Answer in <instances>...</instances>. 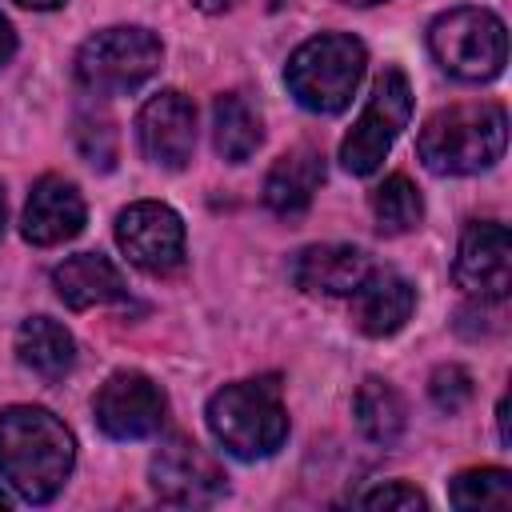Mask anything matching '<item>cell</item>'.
<instances>
[{
  "instance_id": "1",
  "label": "cell",
  "mask_w": 512,
  "mask_h": 512,
  "mask_svg": "<svg viewBox=\"0 0 512 512\" xmlns=\"http://www.w3.org/2000/svg\"><path fill=\"white\" fill-rule=\"evenodd\" d=\"M76 464V440L60 416L36 404L0 412V480L28 504H48Z\"/></svg>"
},
{
  "instance_id": "2",
  "label": "cell",
  "mask_w": 512,
  "mask_h": 512,
  "mask_svg": "<svg viewBox=\"0 0 512 512\" xmlns=\"http://www.w3.org/2000/svg\"><path fill=\"white\" fill-rule=\"evenodd\" d=\"M508 144V112L492 100L448 104L432 112L420 128L416 152L436 176H472L492 168Z\"/></svg>"
},
{
  "instance_id": "3",
  "label": "cell",
  "mask_w": 512,
  "mask_h": 512,
  "mask_svg": "<svg viewBox=\"0 0 512 512\" xmlns=\"http://www.w3.org/2000/svg\"><path fill=\"white\" fill-rule=\"evenodd\" d=\"M208 428L236 460H264L288 440V408L276 380H236L212 392Z\"/></svg>"
},
{
  "instance_id": "4",
  "label": "cell",
  "mask_w": 512,
  "mask_h": 512,
  "mask_svg": "<svg viewBox=\"0 0 512 512\" xmlns=\"http://www.w3.org/2000/svg\"><path fill=\"white\" fill-rule=\"evenodd\" d=\"M364 64H368V48L356 36L324 32V36L304 40L292 52L284 80H288V92L296 96L300 108L332 116V112L348 108V100L364 76Z\"/></svg>"
},
{
  "instance_id": "5",
  "label": "cell",
  "mask_w": 512,
  "mask_h": 512,
  "mask_svg": "<svg viewBox=\"0 0 512 512\" xmlns=\"http://www.w3.org/2000/svg\"><path fill=\"white\" fill-rule=\"evenodd\" d=\"M428 48L448 76L484 84L504 72L508 32H504V20L488 8H452L432 20Z\"/></svg>"
},
{
  "instance_id": "6",
  "label": "cell",
  "mask_w": 512,
  "mask_h": 512,
  "mask_svg": "<svg viewBox=\"0 0 512 512\" xmlns=\"http://www.w3.org/2000/svg\"><path fill=\"white\" fill-rule=\"evenodd\" d=\"M164 60L160 40L148 28L116 24L88 36L76 52V80L92 96H124L156 76Z\"/></svg>"
},
{
  "instance_id": "7",
  "label": "cell",
  "mask_w": 512,
  "mask_h": 512,
  "mask_svg": "<svg viewBox=\"0 0 512 512\" xmlns=\"http://www.w3.org/2000/svg\"><path fill=\"white\" fill-rule=\"evenodd\" d=\"M412 116V84L400 68H384L372 84V96L360 112V120L352 124V132L340 144V164L352 176H372L384 156L392 152L396 136L408 128Z\"/></svg>"
},
{
  "instance_id": "8",
  "label": "cell",
  "mask_w": 512,
  "mask_h": 512,
  "mask_svg": "<svg viewBox=\"0 0 512 512\" xmlns=\"http://www.w3.org/2000/svg\"><path fill=\"white\" fill-rule=\"evenodd\" d=\"M148 480H152V492L176 508H204L228 492V480L216 456L188 436L160 440L148 464Z\"/></svg>"
},
{
  "instance_id": "9",
  "label": "cell",
  "mask_w": 512,
  "mask_h": 512,
  "mask_svg": "<svg viewBox=\"0 0 512 512\" xmlns=\"http://www.w3.org/2000/svg\"><path fill=\"white\" fill-rule=\"evenodd\" d=\"M116 244L148 276H168L184 264V220L160 200H136L116 216Z\"/></svg>"
},
{
  "instance_id": "10",
  "label": "cell",
  "mask_w": 512,
  "mask_h": 512,
  "mask_svg": "<svg viewBox=\"0 0 512 512\" xmlns=\"http://www.w3.org/2000/svg\"><path fill=\"white\" fill-rule=\"evenodd\" d=\"M452 276L468 296L500 304L512 288V236H508V228L500 220H472L460 232Z\"/></svg>"
},
{
  "instance_id": "11",
  "label": "cell",
  "mask_w": 512,
  "mask_h": 512,
  "mask_svg": "<svg viewBox=\"0 0 512 512\" xmlns=\"http://www.w3.org/2000/svg\"><path fill=\"white\" fill-rule=\"evenodd\" d=\"M164 408H168L164 392L144 372H112L92 400L96 424L112 440H144V436L160 432Z\"/></svg>"
},
{
  "instance_id": "12",
  "label": "cell",
  "mask_w": 512,
  "mask_h": 512,
  "mask_svg": "<svg viewBox=\"0 0 512 512\" xmlns=\"http://www.w3.org/2000/svg\"><path fill=\"white\" fill-rule=\"evenodd\" d=\"M136 140L148 164L156 168H184L196 148V108L184 92L152 96L136 116Z\"/></svg>"
},
{
  "instance_id": "13",
  "label": "cell",
  "mask_w": 512,
  "mask_h": 512,
  "mask_svg": "<svg viewBox=\"0 0 512 512\" xmlns=\"http://www.w3.org/2000/svg\"><path fill=\"white\" fill-rule=\"evenodd\" d=\"M84 196L72 180L64 176H40L28 192L24 216H20V232L28 244L36 248H56L72 236H80L84 228Z\"/></svg>"
},
{
  "instance_id": "14",
  "label": "cell",
  "mask_w": 512,
  "mask_h": 512,
  "mask_svg": "<svg viewBox=\"0 0 512 512\" xmlns=\"http://www.w3.org/2000/svg\"><path fill=\"white\" fill-rule=\"evenodd\" d=\"M348 300H352V324L364 336L380 340L408 324V316L416 308V288L396 268H368Z\"/></svg>"
},
{
  "instance_id": "15",
  "label": "cell",
  "mask_w": 512,
  "mask_h": 512,
  "mask_svg": "<svg viewBox=\"0 0 512 512\" xmlns=\"http://www.w3.org/2000/svg\"><path fill=\"white\" fill-rule=\"evenodd\" d=\"M324 184V156L316 148H292L284 152L268 176H264V204L280 220H300L312 208V196Z\"/></svg>"
},
{
  "instance_id": "16",
  "label": "cell",
  "mask_w": 512,
  "mask_h": 512,
  "mask_svg": "<svg viewBox=\"0 0 512 512\" xmlns=\"http://www.w3.org/2000/svg\"><path fill=\"white\" fill-rule=\"evenodd\" d=\"M364 272H368V260L352 244H308L292 260V280L308 296H352Z\"/></svg>"
},
{
  "instance_id": "17",
  "label": "cell",
  "mask_w": 512,
  "mask_h": 512,
  "mask_svg": "<svg viewBox=\"0 0 512 512\" xmlns=\"http://www.w3.org/2000/svg\"><path fill=\"white\" fill-rule=\"evenodd\" d=\"M52 288L56 296L72 308V312H84V308H100V304H116L124 300V276L120 268L100 256V252H76L68 256L64 264L52 268Z\"/></svg>"
},
{
  "instance_id": "18",
  "label": "cell",
  "mask_w": 512,
  "mask_h": 512,
  "mask_svg": "<svg viewBox=\"0 0 512 512\" xmlns=\"http://www.w3.org/2000/svg\"><path fill=\"white\" fill-rule=\"evenodd\" d=\"M16 356L40 380H64L72 372V364H76V340L60 320L28 316L20 324V332H16Z\"/></svg>"
},
{
  "instance_id": "19",
  "label": "cell",
  "mask_w": 512,
  "mask_h": 512,
  "mask_svg": "<svg viewBox=\"0 0 512 512\" xmlns=\"http://www.w3.org/2000/svg\"><path fill=\"white\" fill-rule=\"evenodd\" d=\"M264 140V124L260 112L240 96V92H224L212 104V144L228 164H244Z\"/></svg>"
},
{
  "instance_id": "20",
  "label": "cell",
  "mask_w": 512,
  "mask_h": 512,
  "mask_svg": "<svg viewBox=\"0 0 512 512\" xmlns=\"http://www.w3.org/2000/svg\"><path fill=\"white\" fill-rule=\"evenodd\" d=\"M352 408H356V424H360V432H364L372 444L392 448V444L404 436L408 408H404V396H400L388 380L368 376V380L356 388Z\"/></svg>"
},
{
  "instance_id": "21",
  "label": "cell",
  "mask_w": 512,
  "mask_h": 512,
  "mask_svg": "<svg viewBox=\"0 0 512 512\" xmlns=\"http://www.w3.org/2000/svg\"><path fill=\"white\" fill-rule=\"evenodd\" d=\"M372 220L384 236H404L424 220V200L416 192V184L404 172L384 176V184L372 188Z\"/></svg>"
},
{
  "instance_id": "22",
  "label": "cell",
  "mask_w": 512,
  "mask_h": 512,
  "mask_svg": "<svg viewBox=\"0 0 512 512\" xmlns=\"http://www.w3.org/2000/svg\"><path fill=\"white\" fill-rule=\"evenodd\" d=\"M448 500L464 512H504L512 508V476L504 468H468L452 480Z\"/></svg>"
},
{
  "instance_id": "23",
  "label": "cell",
  "mask_w": 512,
  "mask_h": 512,
  "mask_svg": "<svg viewBox=\"0 0 512 512\" xmlns=\"http://www.w3.org/2000/svg\"><path fill=\"white\" fill-rule=\"evenodd\" d=\"M428 396L440 412H460L468 400H472V376L460 368V364H440L428 380Z\"/></svg>"
},
{
  "instance_id": "24",
  "label": "cell",
  "mask_w": 512,
  "mask_h": 512,
  "mask_svg": "<svg viewBox=\"0 0 512 512\" xmlns=\"http://www.w3.org/2000/svg\"><path fill=\"white\" fill-rule=\"evenodd\" d=\"M360 504H364V508H396V512H416V508H424L428 500H424V496H420L412 484L392 480V484H380V488L364 492V496H360Z\"/></svg>"
},
{
  "instance_id": "25",
  "label": "cell",
  "mask_w": 512,
  "mask_h": 512,
  "mask_svg": "<svg viewBox=\"0 0 512 512\" xmlns=\"http://www.w3.org/2000/svg\"><path fill=\"white\" fill-rule=\"evenodd\" d=\"M76 144H80V152H84L88 164H100V148H96V144H104V148L116 156V136H112V124H108V120L76 116ZM100 168H104V164H100Z\"/></svg>"
},
{
  "instance_id": "26",
  "label": "cell",
  "mask_w": 512,
  "mask_h": 512,
  "mask_svg": "<svg viewBox=\"0 0 512 512\" xmlns=\"http://www.w3.org/2000/svg\"><path fill=\"white\" fill-rule=\"evenodd\" d=\"M12 52H16V32H12V24H8L4 12H0V68L12 60Z\"/></svg>"
},
{
  "instance_id": "27",
  "label": "cell",
  "mask_w": 512,
  "mask_h": 512,
  "mask_svg": "<svg viewBox=\"0 0 512 512\" xmlns=\"http://www.w3.org/2000/svg\"><path fill=\"white\" fill-rule=\"evenodd\" d=\"M496 420H500V444H512V428H508V396L500 400V408H496Z\"/></svg>"
},
{
  "instance_id": "28",
  "label": "cell",
  "mask_w": 512,
  "mask_h": 512,
  "mask_svg": "<svg viewBox=\"0 0 512 512\" xmlns=\"http://www.w3.org/2000/svg\"><path fill=\"white\" fill-rule=\"evenodd\" d=\"M200 12H228V8H236L240 0H192Z\"/></svg>"
},
{
  "instance_id": "29",
  "label": "cell",
  "mask_w": 512,
  "mask_h": 512,
  "mask_svg": "<svg viewBox=\"0 0 512 512\" xmlns=\"http://www.w3.org/2000/svg\"><path fill=\"white\" fill-rule=\"evenodd\" d=\"M16 4L36 8V12H48V8H60V4H68V0H16Z\"/></svg>"
},
{
  "instance_id": "30",
  "label": "cell",
  "mask_w": 512,
  "mask_h": 512,
  "mask_svg": "<svg viewBox=\"0 0 512 512\" xmlns=\"http://www.w3.org/2000/svg\"><path fill=\"white\" fill-rule=\"evenodd\" d=\"M4 216H8V200H4V184H0V232H4Z\"/></svg>"
},
{
  "instance_id": "31",
  "label": "cell",
  "mask_w": 512,
  "mask_h": 512,
  "mask_svg": "<svg viewBox=\"0 0 512 512\" xmlns=\"http://www.w3.org/2000/svg\"><path fill=\"white\" fill-rule=\"evenodd\" d=\"M340 4H352V8H372V4H384V0H340Z\"/></svg>"
},
{
  "instance_id": "32",
  "label": "cell",
  "mask_w": 512,
  "mask_h": 512,
  "mask_svg": "<svg viewBox=\"0 0 512 512\" xmlns=\"http://www.w3.org/2000/svg\"><path fill=\"white\" fill-rule=\"evenodd\" d=\"M8 508H12V496H8L4 488H0V512H8Z\"/></svg>"
},
{
  "instance_id": "33",
  "label": "cell",
  "mask_w": 512,
  "mask_h": 512,
  "mask_svg": "<svg viewBox=\"0 0 512 512\" xmlns=\"http://www.w3.org/2000/svg\"><path fill=\"white\" fill-rule=\"evenodd\" d=\"M280 4H284V0H268V8H280Z\"/></svg>"
}]
</instances>
